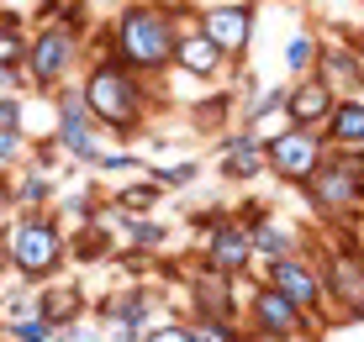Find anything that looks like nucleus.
<instances>
[{"mask_svg":"<svg viewBox=\"0 0 364 342\" xmlns=\"http://www.w3.org/2000/svg\"><path fill=\"white\" fill-rule=\"evenodd\" d=\"M243 321H248L243 332H264V337H301V332H311L306 316H301L280 289H269V285H259L254 295L243 300Z\"/></svg>","mask_w":364,"mask_h":342,"instance_id":"nucleus-12","label":"nucleus"},{"mask_svg":"<svg viewBox=\"0 0 364 342\" xmlns=\"http://www.w3.org/2000/svg\"><path fill=\"white\" fill-rule=\"evenodd\" d=\"M6 248V274H16L21 285H48L58 280V269L69 263V232L58 221V211H16L0 232Z\"/></svg>","mask_w":364,"mask_h":342,"instance_id":"nucleus-3","label":"nucleus"},{"mask_svg":"<svg viewBox=\"0 0 364 342\" xmlns=\"http://www.w3.org/2000/svg\"><path fill=\"white\" fill-rule=\"evenodd\" d=\"M311 63H317V37H311V32H296L291 43H285V69H291L296 79H306Z\"/></svg>","mask_w":364,"mask_h":342,"instance_id":"nucleus-29","label":"nucleus"},{"mask_svg":"<svg viewBox=\"0 0 364 342\" xmlns=\"http://www.w3.org/2000/svg\"><path fill=\"white\" fill-rule=\"evenodd\" d=\"M169 69L191 74V79H217V74L228 69V53H222V48H211V43H206V37H200L196 27H185V32H180V43H174Z\"/></svg>","mask_w":364,"mask_h":342,"instance_id":"nucleus-18","label":"nucleus"},{"mask_svg":"<svg viewBox=\"0 0 364 342\" xmlns=\"http://www.w3.org/2000/svg\"><path fill=\"white\" fill-rule=\"evenodd\" d=\"M359 6H364V0H359Z\"/></svg>","mask_w":364,"mask_h":342,"instance_id":"nucleus-38","label":"nucleus"},{"mask_svg":"<svg viewBox=\"0 0 364 342\" xmlns=\"http://www.w3.org/2000/svg\"><path fill=\"white\" fill-rule=\"evenodd\" d=\"M16 84H21V74H6V69H0V95H16Z\"/></svg>","mask_w":364,"mask_h":342,"instance_id":"nucleus-34","label":"nucleus"},{"mask_svg":"<svg viewBox=\"0 0 364 342\" xmlns=\"http://www.w3.org/2000/svg\"><path fill=\"white\" fill-rule=\"evenodd\" d=\"M217 169H222V180H232V184L259 180V174H264V137H259L254 126L228 132V137L217 143Z\"/></svg>","mask_w":364,"mask_h":342,"instance_id":"nucleus-13","label":"nucleus"},{"mask_svg":"<svg viewBox=\"0 0 364 342\" xmlns=\"http://www.w3.org/2000/svg\"><path fill=\"white\" fill-rule=\"evenodd\" d=\"M322 137H328V148L359 153V148H364V90L333 100V116L322 121Z\"/></svg>","mask_w":364,"mask_h":342,"instance_id":"nucleus-19","label":"nucleus"},{"mask_svg":"<svg viewBox=\"0 0 364 342\" xmlns=\"http://www.w3.org/2000/svg\"><path fill=\"white\" fill-rule=\"evenodd\" d=\"M53 342H106V337H100V326L69 321V326H53Z\"/></svg>","mask_w":364,"mask_h":342,"instance_id":"nucleus-33","label":"nucleus"},{"mask_svg":"<svg viewBox=\"0 0 364 342\" xmlns=\"http://www.w3.org/2000/svg\"><path fill=\"white\" fill-rule=\"evenodd\" d=\"M80 58H85V37L74 32V27H32L21 79H27L32 90H48V95H53L58 84H69V74L80 69Z\"/></svg>","mask_w":364,"mask_h":342,"instance_id":"nucleus-6","label":"nucleus"},{"mask_svg":"<svg viewBox=\"0 0 364 342\" xmlns=\"http://www.w3.org/2000/svg\"><path fill=\"white\" fill-rule=\"evenodd\" d=\"M328 137L317 126H285V132H264V174L280 184H306L317 163L328 158Z\"/></svg>","mask_w":364,"mask_h":342,"instance_id":"nucleus-9","label":"nucleus"},{"mask_svg":"<svg viewBox=\"0 0 364 342\" xmlns=\"http://www.w3.org/2000/svg\"><path fill=\"white\" fill-rule=\"evenodd\" d=\"M27 106L21 95H0V169H11L16 158H27Z\"/></svg>","mask_w":364,"mask_h":342,"instance_id":"nucleus-20","label":"nucleus"},{"mask_svg":"<svg viewBox=\"0 0 364 342\" xmlns=\"http://www.w3.org/2000/svg\"><path fill=\"white\" fill-rule=\"evenodd\" d=\"M0 280H6V248H0Z\"/></svg>","mask_w":364,"mask_h":342,"instance_id":"nucleus-37","label":"nucleus"},{"mask_svg":"<svg viewBox=\"0 0 364 342\" xmlns=\"http://www.w3.org/2000/svg\"><path fill=\"white\" fill-rule=\"evenodd\" d=\"M137 342H196V332H191V321H154Z\"/></svg>","mask_w":364,"mask_h":342,"instance_id":"nucleus-31","label":"nucleus"},{"mask_svg":"<svg viewBox=\"0 0 364 342\" xmlns=\"http://www.w3.org/2000/svg\"><path fill=\"white\" fill-rule=\"evenodd\" d=\"M291 342H317V337H311V332H301V337H291Z\"/></svg>","mask_w":364,"mask_h":342,"instance_id":"nucleus-36","label":"nucleus"},{"mask_svg":"<svg viewBox=\"0 0 364 342\" xmlns=\"http://www.w3.org/2000/svg\"><path fill=\"white\" fill-rule=\"evenodd\" d=\"M6 337H11V342H53V326H48L43 316H27V321L6 326Z\"/></svg>","mask_w":364,"mask_h":342,"instance_id":"nucleus-32","label":"nucleus"},{"mask_svg":"<svg viewBox=\"0 0 364 342\" xmlns=\"http://www.w3.org/2000/svg\"><path fill=\"white\" fill-rule=\"evenodd\" d=\"M322 289H328V316L333 321H364V248L338 232V243L322 253Z\"/></svg>","mask_w":364,"mask_h":342,"instance_id":"nucleus-5","label":"nucleus"},{"mask_svg":"<svg viewBox=\"0 0 364 342\" xmlns=\"http://www.w3.org/2000/svg\"><path fill=\"white\" fill-rule=\"evenodd\" d=\"M301 189H306V200H311L317 216H328L338 226H354L364 216V148H359V153L333 148Z\"/></svg>","mask_w":364,"mask_h":342,"instance_id":"nucleus-4","label":"nucleus"},{"mask_svg":"<svg viewBox=\"0 0 364 342\" xmlns=\"http://www.w3.org/2000/svg\"><path fill=\"white\" fill-rule=\"evenodd\" d=\"M333 100H338V90L322 84L317 74L285 84V126H317V132H322V121L333 116Z\"/></svg>","mask_w":364,"mask_h":342,"instance_id":"nucleus-15","label":"nucleus"},{"mask_svg":"<svg viewBox=\"0 0 364 342\" xmlns=\"http://www.w3.org/2000/svg\"><path fill=\"white\" fill-rule=\"evenodd\" d=\"M27 316H43V311H37V289L32 285H16L6 300H0V332L16 326V321H27Z\"/></svg>","mask_w":364,"mask_h":342,"instance_id":"nucleus-27","label":"nucleus"},{"mask_svg":"<svg viewBox=\"0 0 364 342\" xmlns=\"http://www.w3.org/2000/svg\"><path fill=\"white\" fill-rule=\"evenodd\" d=\"M53 195H58L53 174L37 169V163H32V169H21V174H16V184H11V200H16V211H43Z\"/></svg>","mask_w":364,"mask_h":342,"instance_id":"nucleus-25","label":"nucleus"},{"mask_svg":"<svg viewBox=\"0 0 364 342\" xmlns=\"http://www.w3.org/2000/svg\"><path fill=\"white\" fill-rule=\"evenodd\" d=\"M248 243H254V263H269V258H291V253H306V237L296 226H285L274 211H248Z\"/></svg>","mask_w":364,"mask_h":342,"instance_id":"nucleus-14","label":"nucleus"},{"mask_svg":"<svg viewBox=\"0 0 364 342\" xmlns=\"http://www.w3.org/2000/svg\"><path fill=\"white\" fill-rule=\"evenodd\" d=\"M111 253H117V243H111L106 216H95V221H85V226L69 232V258L74 263H100V258H111Z\"/></svg>","mask_w":364,"mask_h":342,"instance_id":"nucleus-23","label":"nucleus"},{"mask_svg":"<svg viewBox=\"0 0 364 342\" xmlns=\"http://www.w3.org/2000/svg\"><path fill=\"white\" fill-rule=\"evenodd\" d=\"M200 263L228 280H243L254 269V243H248V221L232 216V211H200Z\"/></svg>","mask_w":364,"mask_h":342,"instance_id":"nucleus-8","label":"nucleus"},{"mask_svg":"<svg viewBox=\"0 0 364 342\" xmlns=\"http://www.w3.org/2000/svg\"><path fill=\"white\" fill-rule=\"evenodd\" d=\"M264 285L280 289V295L291 300V306L306 316L311 326H317V321H333V316H328V289H322V269H317V258H311V253L269 258V263H264Z\"/></svg>","mask_w":364,"mask_h":342,"instance_id":"nucleus-10","label":"nucleus"},{"mask_svg":"<svg viewBox=\"0 0 364 342\" xmlns=\"http://www.w3.org/2000/svg\"><path fill=\"white\" fill-rule=\"evenodd\" d=\"M254 0H211V6H196L191 11V27L206 37L211 48H222L228 58H243L248 43H254Z\"/></svg>","mask_w":364,"mask_h":342,"instance_id":"nucleus-11","label":"nucleus"},{"mask_svg":"<svg viewBox=\"0 0 364 342\" xmlns=\"http://www.w3.org/2000/svg\"><path fill=\"white\" fill-rule=\"evenodd\" d=\"M80 100L95 116V126L111 137V143H137L148 132V116H154V100H148V79H137L132 69L111 58H90L80 79Z\"/></svg>","mask_w":364,"mask_h":342,"instance_id":"nucleus-2","label":"nucleus"},{"mask_svg":"<svg viewBox=\"0 0 364 342\" xmlns=\"http://www.w3.org/2000/svg\"><path fill=\"white\" fill-rule=\"evenodd\" d=\"M185 27H191V16L180 6H169V0H127L117 11V21L100 32V58L132 69L137 79H148V74L159 79L169 69L174 43H180Z\"/></svg>","mask_w":364,"mask_h":342,"instance_id":"nucleus-1","label":"nucleus"},{"mask_svg":"<svg viewBox=\"0 0 364 342\" xmlns=\"http://www.w3.org/2000/svg\"><path fill=\"white\" fill-rule=\"evenodd\" d=\"M100 326H132V332H148L159 321V295L154 289H122V295H106L95 306Z\"/></svg>","mask_w":364,"mask_h":342,"instance_id":"nucleus-16","label":"nucleus"},{"mask_svg":"<svg viewBox=\"0 0 364 342\" xmlns=\"http://www.w3.org/2000/svg\"><path fill=\"white\" fill-rule=\"evenodd\" d=\"M191 332L196 342H243V326L222 321V316H191Z\"/></svg>","mask_w":364,"mask_h":342,"instance_id":"nucleus-30","label":"nucleus"},{"mask_svg":"<svg viewBox=\"0 0 364 342\" xmlns=\"http://www.w3.org/2000/svg\"><path fill=\"white\" fill-rule=\"evenodd\" d=\"M37 311H43L48 326H69L85 316V289L80 285H48V289H37Z\"/></svg>","mask_w":364,"mask_h":342,"instance_id":"nucleus-22","label":"nucleus"},{"mask_svg":"<svg viewBox=\"0 0 364 342\" xmlns=\"http://www.w3.org/2000/svg\"><path fill=\"white\" fill-rule=\"evenodd\" d=\"M348 48H354V53L364 58V21H359V27H354V43H348Z\"/></svg>","mask_w":364,"mask_h":342,"instance_id":"nucleus-35","label":"nucleus"},{"mask_svg":"<svg viewBox=\"0 0 364 342\" xmlns=\"http://www.w3.org/2000/svg\"><path fill=\"white\" fill-rule=\"evenodd\" d=\"M53 111H58L53 143L64 148V158L85 163V169H100V158H106L117 143H111V137L95 126V116L85 111V100H80V84H58V90H53Z\"/></svg>","mask_w":364,"mask_h":342,"instance_id":"nucleus-7","label":"nucleus"},{"mask_svg":"<svg viewBox=\"0 0 364 342\" xmlns=\"http://www.w3.org/2000/svg\"><path fill=\"white\" fill-rule=\"evenodd\" d=\"M148 180H154L159 189H185V184H196L200 180V163L196 158H180V163H164V169H143Z\"/></svg>","mask_w":364,"mask_h":342,"instance_id":"nucleus-28","label":"nucleus"},{"mask_svg":"<svg viewBox=\"0 0 364 342\" xmlns=\"http://www.w3.org/2000/svg\"><path fill=\"white\" fill-rule=\"evenodd\" d=\"M159 195H164V189H159L154 180H137V184H127V189H117V195H111V206L127 211V216H154Z\"/></svg>","mask_w":364,"mask_h":342,"instance_id":"nucleus-26","label":"nucleus"},{"mask_svg":"<svg viewBox=\"0 0 364 342\" xmlns=\"http://www.w3.org/2000/svg\"><path fill=\"white\" fill-rule=\"evenodd\" d=\"M311 74H317L322 84H333L338 95H354V90H364V58L354 53V48L317 43V63H311Z\"/></svg>","mask_w":364,"mask_h":342,"instance_id":"nucleus-17","label":"nucleus"},{"mask_svg":"<svg viewBox=\"0 0 364 342\" xmlns=\"http://www.w3.org/2000/svg\"><path fill=\"white\" fill-rule=\"evenodd\" d=\"M100 216H106V211H100ZM106 221L122 226V237L132 243V253H154V248H164V237H169V226L159 216H127V211H117V206H111Z\"/></svg>","mask_w":364,"mask_h":342,"instance_id":"nucleus-24","label":"nucleus"},{"mask_svg":"<svg viewBox=\"0 0 364 342\" xmlns=\"http://www.w3.org/2000/svg\"><path fill=\"white\" fill-rule=\"evenodd\" d=\"M27 43H32V21L21 16L16 6H0V69H6V74H21Z\"/></svg>","mask_w":364,"mask_h":342,"instance_id":"nucleus-21","label":"nucleus"}]
</instances>
